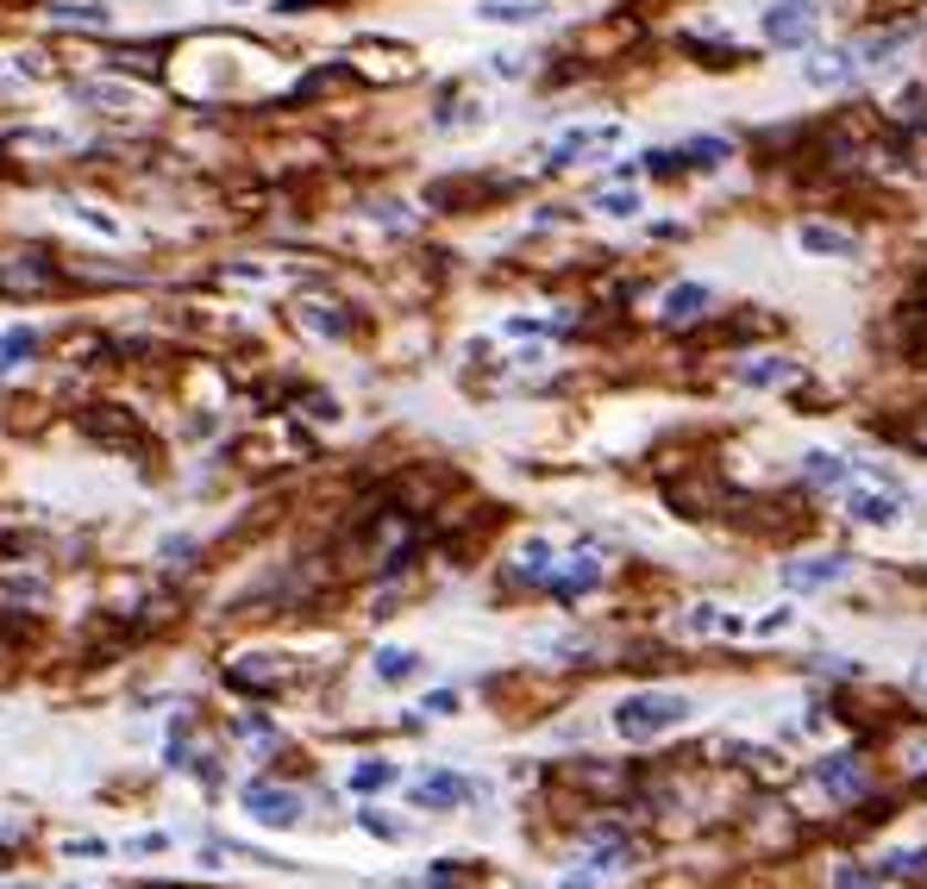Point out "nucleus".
Here are the masks:
<instances>
[{
    "instance_id": "nucleus-28",
    "label": "nucleus",
    "mask_w": 927,
    "mask_h": 889,
    "mask_svg": "<svg viewBox=\"0 0 927 889\" xmlns=\"http://www.w3.org/2000/svg\"><path fill=\"white\" fill-rule=\"evenodd\" d=\"M927 114V95L915 88V95H903V119H921Z\"/></svg>"
},
{
    "instance_id": "nucleus-8",
    "label": "nucleus",
    "mask_w": 927,
    "mask_h": 889,
    "mask_svg": "<svg viewBox=\"0 0 927 889\" xmlns=\"http://www.w3.org/2000/svg\"><path fill=\"white\" fill-rule=\"evenodd\" d=\"M414 802H420V808H458V802H470V783L451 776V771H433V776L414 783Z\"/></svg>"
},
{
    "instance_id": "nucleus-10",
    "label": "nucleus",
    "mask_w": 927,
    "mask_h": 889,
    "mask_svg": "<svg viewBox=\"0 0 927 889\" xmlns=\"http://www.w3.org/2000/svg\"><path fill=\"white\" fill-rule=\"evenodd\" d=\"M615 126H577V132H564L558 144H552V163H577L583 151H596V144H615Z\"/></svg>"
},
{
    "instance_id": "nucleus-1",
    "label": "nucleus",
    "mask_w": 927,
    "mask_h": 889,
    "mask_svg": "<svg viewBox=\"0 0 927 889\" xmlns=\"http://www.w3.org/2000/svg\"><path fill=\"white\" fill-rule=\"evenodd\" d=\"M683 720H690V696H676V689H633V696L615 708V733L646 746V739L671 733Z\"/></svg>"
},
{
    "instance_id": "nucleus-7",
    "label": "nucleus",
    "mask_w": 927,
    "mask_h": 889,
    "mask_svg": "<svg viewBox=\"0 0 927 889\" xmlns=\"http://www.w3.org/2000/svg\"><path fill=\"white\" fill-rule=\"evenodd\" d=\"M715 294L702 289V282H676V289H664V326H690V320H702V308H708Z\"/></svg>"
},
{
    "instance_id": "nucleus-30",
    "label": "nucleus",
    "mask_w": 927,
    "mask_h": 889,
    "mask_svg": "<svg viewBox=\"0 0 927 889\" xmlns=\"http://www.w3.org/2000/svg\"><path fill=\"white\" fill-rule=\"evenodd\" d=\"M921 677H927V664H921Z\"/></svg>"
},
{
    "instance_id": "nucleus-20",
    "label": "nucleus",
    "mask_w": 927,
    "mask_h": 889,
    "mask_svg": "<svg viewBox=\"0 0 927 889\" xmlns=\"http://www.w3.org/2000/svg\"><path fill=\"white\" fill-rule=\"evenodd\" d=\"M51 20H70V25H107V7H82V0H70V7H51Z\"/></svg>"
},
{
    "instance_id": "nucleus-4",
    "label": "nucleus",
    "mask_w": 927,
    "mask_h": 889,
    "mask_svg": "<svg viewBox=\"0 0 927 889\" xmlns=\"http://www.w3.org/2000/svg\"><path fill=\"white\" fill-rule=\"evenodd\" d=\"M814 783H821V790L828 795H840V802H852V795H865V758L859 752H833V758H821V764H814Z\"/></svg>"
},
{
    "instance_id": "nucleus-6",
    "label": "nucleus",
    "mask_w": 927,
    "mask_h": 889,
    "mask_svg": "<svg viewBox=\"0 0 927 889\" xmlns=\"http://www.w3.org/2000/svg\"><path fill=\"white\" fill-rule=\"evenodd\" d=\"M846 514L859 526H896V514H903V507H896V489H852V502H846Z\"/></svg>"
},
{
    "instance_id": "nucleus-25",
    "label": "nucleus",
    "mask_w": 927,
    "mask_h": 889,
    "mask_svg": "<svg viewBox=\"0 0 927 889\" xmlns=\"http://www.w3.org/2000/svg\"><path fill=\"white\" fill-rule=\"evenodd\" d=\"M426 715H458V696H451V689H439V696H426Z\"/></svg>"
},
{
    "instance_id": "nucleus-2",
    "label": "nucleus",
    "mask_w": 927,
    "mask_h": 889,
    "mask_svg": "<svg viewBox=\"0 0 927 889\" xmlns=\"http://www.w3.org/2000/svg\"><path fill=\"white\" fill-rule=\"evenodd\" d=\"M814 25H821V7L814 0H771V13H765V39L777 51H802L814 39Z\"/></svg>"
},
{
    "instance_id": "nucleus-26",
    "label": "nucleus",
    "mask_w": 927,
    "mask_h": 889,
    "mask_svg": "<svg viewBox=\"0 0 927 889\" xmlns=\"http://www.w3.org/2000/svg\"><path fill=\"white\" fill-rule=\"evenodd\" d=\"M840 889H877V877H865V870H840Z\"/></svg>"
},
{
    "instance_id": "nucleus-5",
    "label": "nucleus",
    "mask_w": 927,
    "mask_h": 889,
    "mask_svg": "<svg viewBox=\"0 0 927 889\" xmlns=\"http://www.w3.org/2000/svg\"><path fill=\"white\" fill-rule=\"evenodd\" d=\"M846 577H852V558H840V551L784 564V582H790V589H828V582H846Z\"/></svg>"
},
{
    "instance_id": "nucleus-18",
    "label": "nucleus",
    "mask_w": 927,
    "mask_h": 889,
    "mask_svg": "<svg viewBox=\"0 0 927 889\" xmlns=\"http://www.w3.org/2000/svg\"><path fill=\"white\" fill-rule=\"evenodd\" d=\"M790 376H796V364H784V357H777V364H746V369H739V383H753V388L790 383Z\"/></svg>"
},
{
    "instance_id": "nucleus-14",
    "label": "nucleus",
    "mask_w": 927,
    "mask_h": 889,
    "mask_svg": "<svg viewBox=\"0 0 927 889\" xmlns=\"http://www.w3.org/2000/svg\"><path fill=\"white\" fill-rule=\"evenodd\" d=\"M802 470H809V483H821V489H840L852 476V464H846V458H833V451H809Z\"/></svg>"
},
{
    "instance_id": "nucleus-22",
    "label": "nucleus",
    "mask_w": 927,
    "mask_h": 889,
    "mask_svg": "<svg viewBox=\"0 0 927 889\" xmlns=\"http://www.w3.org/2000/svg\"><path fill=\"white\" fill-rule=\"evenodd\" d=\"M383 783H395V764H358L351 771V790H383Z\"/></svg>"
},
{
    "instance_id": "nucleus-19",
    "label": "nucleus",
    "mask_w": 927,
    "mask_h": 889,
    "mask_svg": "<svg viewBox=\"0 0 927 889\" xmlns=\"http://www.w3.org/2000/svg\"><path fill=\"white\" fill-rule=\"evenodd\" d=\"M301 320H308V326H313V332H332V339H339V332H345V326H351L345 313H332V308H327V301H308V308H301Z\"/></svg>"
},
{
    "instance_id": "nucleus-13",
    "label": "nucleus",
    "mask_w": 927,
    "mask_h": 889,
    "mask_svg": "<svg viewBox=\"0 0 927 889\" xmlns=\"http://www.w3.org/2000/svg\"><path fill=\"white\" fill-rule=\"evenodd\" d=\"M483 20H496V25H533L545 13L540 0H489V7H477Z\"/></svg>"
},
{
    "instance_id": "nucleus-24",
    "label": "nucleus",
    "mask_w": 927,
    "mask_h": 889,
    "mask_svg": "<svg viewBox=\"0 0 927 889\" xmlns=\"http://www.w3.org/2000/svg\"><path fill=\"white\" fill-rule=\"evenodd\" d=\"M889 870L896 877H927V851H889Z\"/></svg>"
},
{
    "instance_id": "nucleus-27",
    "label": "nucleus",
    "mask_w": 927,
    "mask_h": 889,
    "mask_svg": "<svg viewBox=\"0 0 927 889\" xmlns=\"http://www.w3.org/2000/svg\"><path fill=\"white\" fill-rule=\"evenodd\" d=\"M790 608H777V614H765V620H758V633H784V626H790Z\"/></svg>"
},
{
    "instance_id": "nucleus-3",
    "label": "nucleus",
    "mask_w": 927,
    "mask_h": 889,
    "mask_svg": "<svg viewBox=\"0 0 927 889\" xmlns=\"http://www.w3.org/2000/svg\"><path fill=\"white\" fill-rule=\"evenodd\" d=\"M245 808H252V821H264V827H295V821H301V795L283 790V783H252V790H245Z\"/></svg>"
},
{
    "instance_id": "nucleus-17",
    "label": "nucleus",
    "mask_w": 927,
    "mask_h": 889,
    "mask_svg": "<svg viewBox=\"0 0 927 889\" xmlns=\"http://www.w3.org/2000/svg\"><path fill=\"white\" fill-rule=\"evenodd\" d=\"M683 626H690V633H739V614H721V608H695Z\"/></svg>"
},
{
    "instance_id": "nucleus-15",
    "label": "nucleus",
    "mask_w": 927,
    "mask_h": 889,
    "mask_svg": "<svg viewBox=\"0 0 927 889\" xmlns=\"http://www.w3.org/2000/svg\"><path fill=\"white\" fill-rule=\"evenodd\" d=\"M414 671H420V657L402 652V645H383V652H376V677L383 683H407Z\"/></svg>"
},
{
    "instance_id": "nucleus-21",
    "label": "nucleus",
    "mask_w": 927,
    "mask_h": 889,
    "mask_svg": "<svg viewBox=\"0 0 927 889\" xmlns=\"http://www.w3.org/2000/svg\"><path fill=\"white\" fill-rule=\"evenodd\" d=\"M32 345H39V339H32L25 326H13L7 339H0V364H25V351H32Z\"/></svg>"
},
{
    "instance_id": "nucleus-12",
    "label": "nucleus",
    "mask_w": 927,
    "mask_h": 889,
    "mask_svg": "<svg viewBox=\"0 0 927 889\" xmlns=\"http://www.w3.org/2000/svg\"><path fill=\"white\" fill-rule=\"evenodd\" d=\"M903 44H915V25H889V32H871V39L859 44V63H865V69H877V63H889V51H903Z\"/></svg>"
},
{
    "instance_id": "nucleus-11",
    "label": "nucleus",
    "mask_w": 927,
    "mask_h": 889,
    "mask_svg": "<svg viewBox=\"0 0 927 889\" xmlns=\"http://www.w3.org/2000/svg\"><path fill=\"white\" fill-rule=\"evenodd\" d=\"M802 251H814V257H852L859 251V238L852 233H840V226H821V219H814V226H802Z\"/></svg>"
},
{
    "instance_id": "nucleus-16",
    "label": "nucleus",
    "mask_w": 927,
    "mask_h": 889,
    "mask_svg": "<svg viewBox=\"0 0 927 889\" xmlns=\"http://www.w3.org/2000/svg\"><path fill=\"white\" fill-rule=\"evenodd\" d=\"M727 144H721V138H690V144H683V163H690V170H721V163H727Z\"/></svg>"
},
{
    "instance_id": "nucleus-9",
    "label": "nucleus",
    "mask_w": 927,
    "mask_h": 889,
    "mask_svg": "<svg viewBox=\"0 0 927 889\" xmlns=\"http://www.w3.org/2000/svg\"><path fill=\"white\" fill-rule=\"evenodd\" d=\"M852 76H859V57H846V51H814V57H809V82H814V88H846Z\"/></svg>"
},
{
    "instance_id": "nucleus-29",
    "label": "nucleus",
    "mask_w": 927,
    "mask_h": 889,
    "mask_svg": "<svg viewBox=\"0 0 927 889\" xmlns=\"http://www.w3.org/2000/svg\"><path fill=\"white\" fill-rule=\"evenodd\" d=\"M921 308H927V276H921Z\"/></svg>"
},
{
    "instance_id": "nucleus-23",
    "label": "nucleus",
    "mask_w": 927,
    "mask_h": 889,
    "mask_svg": "<svg viewBox=\"0 0 927 889\" xmlns=\"http://www.w3.org/2000/svg\"><path fill=\"white\" fill-rule=\"evenodd\" d=\"M596 207H601V213H615V219H633V213H639V194H633V189H627V194H620V189H608V194L596 201Z\"/></svg>"
}]
</instances>
